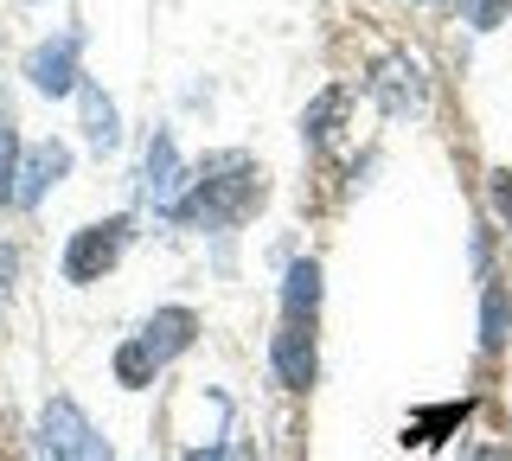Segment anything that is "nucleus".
I'll return each instance as SVG.
<instances>
[{"label": "nucleus", "mask_w": 512, "mask_h": 461, "mask_svg": "<svg viewBox=\"0 0 512 461\" xmlns=\"http://www.w3.org/2000/svg\"><path fill=\"white\" fill-rule=\"evenodd\" d=\"M263 173H256L250 154H212L199 173H192V193L173 205V225H205V231H224V225H244V218L263 205Z\"/></svg>", "instance_id": "1"}, {"label": "nucleus", "mask_w": 512, "mask_h": 461, "mask_svg": "<svg viewBox=\"0 0 512 461\" xmlns=\"http://www.w3.org/2000/svg\"><path fill=\"white\" fill-rule=\"evenodd\" d=\"M39 461H116V449L84 423L71 397H52L39 417Z\"/></svg>", "instance_id": "2"}, {"label": "nucleus", "mask_w": 512, "mask_h": 461, "mask_svg": "<svg viewBox=\"0 0 512 461\" xmlns=\"http://www.w3.org/2000/svg\"><path fill=\"white\" fill-rule=\"evenodd\" d=\"M128 237H135V225H128L122 212L103 218V225H84V231L71 237V250H64V282H103L109 269L122 263Z\"/></svg>", "instance_id": "3"}, {"label": "nucleus", "mask_w": 512, "mask_h": 461, "mask_svg": "<svg viewBox=\"0 0 512 461\" xmlns=\"http://www.w3.org/2000/svg\"><path fill=\"white\" fill-rule=\"evenodd\" d=\"M77 52H84V26H64L58 39L32 45L26 77L45 90V97H64V90H77V84H84V71H77Z\"/></svg>", "instance_id": "4"}, {"label": "nucleus", "mask_w": 512, "mask_h": 461, "mask_svg": "<svg viewBox=\"0 0 512 461\" xmlns=\"http://www.w3.org/2000/svg\"><path fill=\"white\" fill-rule=\"evenodd\" d=\"M269 359H276V378L288 391H308L314 385V372H320V359H314V333L301 327V321H282L276 327V340H269Z\"/></svg>", "instance_id": "5"}, {"label": "nucleus", "mask_w": 512, "mask_h": 461, "mask_svg": "<svg viewBox=\"0 0 512 461\" xmlns=\"http://www.w3.org/2000/svg\"><path fill=\"white\" fill-rule=\"evenodd\" d=\"M71 173V148L64 141H45V148H32L20 161V186H13V205H39L52 186Z\"/></svg>", "instance_id": "6"}, {"label": "nucleus", "mask_w": 512, "mask_h": 461, "mask_svg": "<svg viewBox=\"0 0 512 461\" xmlns=\"http://www.w3.org/2000/svg\"><path fill=\"white\" fill-rule=\"evenodd\" d=\"M141 186H148L154 212H160V218H173V205H180V154H173V135H154V141H148Z\"/></svg>", "instance_id": "7"}, {"label": "nucleus", "mask_w": 512, "mask_h": 461, "mask_svg": "<svg viewBox=\"0 0 512 461\" xmlns=\"http://www.w3.org/2000/svg\"><path fill=\"white\" fill-rule=\"evenodd\" d=\"M192 333H199V314H192V308H160L154 321L141 327V346L167 365L173 353H186V346H192Z\"/></svg>", "instance_id": "8"}, {"label": "nucleus", "mask_w": 512, "mask_h": 461, "mask_svg": "<svg viewBox=\"0 0 512 461\" xmlns=\"http://www.w3.org/2000/svg\"><path fill=\"white\" fill-rule=\"evenodd\" d=\"M314 308H320V263H288V276H282V321H314Z\"/></svg>", "instance_id": "9"}, {"label": "nucleus", "mask_w": 512, "mask_h": 461, "mask_svg": "<svg viewBox=\"0 0 512 461\" xmlns=\"http://www.w3.org/2000/svg\"><path fill=\"white\" fill-rule=\"evenodd\" d=\"M372 97L391 109V116H404V109L423 97V84H416V65L410 58H391V65H378V77H372Z\"/></svg>", "instance_id": "10"}, {"label": "nucleus", "mask_w": 512, "mask_h": 461, "mask_svg": "<svg viewBox=\"0 0 512 461\" xmlns=\"http://www.w3.org/2000/svg\"><path fill=\"white\" fill-rule=\"evenodd\" d=\"M77 97H84V135H90V148H116V141H122L116 103H109L96 84H77Z\"/></svg>", "instance_id": "11"}, {"label": "nucleus", "mask_w": 512, "mask_h": 461, "mask_svg": "<svg viewBox=\"0 0 512 461\" xmlns=\"http://www.w3.org/2000/svg\"><path fill=\"white\" fill-rule=\"evenodd\" d=\"M506 340H512V289L493 282L487 301H480V346H487V353H506Z\"/></svg>", "instance_id": "12"}, {"label": "nucleus", "mask_w": 512, "mask_h": 461, "mask_svg": "<svg viewBox=\"0 0 512 461\" xmlns=\"http://www.w3.org/2000/svg\"><path fill=\"white\" fill-rule=\"evenodd\" d=\"M461 417H468V404H436V410H416V417H410V436H404V442H416V449H429V442H442V429H455Z\"/></svg>", "instance_id": "13"}, {"label": "nucleus", "mask_w": 512, "mask_h": 461, "mask_svg": "<svg viewBox=\"0 0 512 461\" xmlns=\"http://www.w3.org/2000/svg\"><path fill=\"white\" fill-rule=\"evenodd\" d=\"M154 372H160V359L148 353V346H141V333H135V340H122L116 346V378H122V385H154Z\"/></svg>", "instance_id": "14"}, {"label": "nucleus", "mask_w": 512, "mask_h": 461, "mask_svg": "<svg viewBox=\"0 0 512 461\" xmlns=\"http://www.w3.org/2000/svg\"><path fill=\"white\" fill-rule=\"evenodd\" d=\"M13 180H20V129H13V109L0 103V199H13Z\"/></svg>", "instance_id": "15"}, {"label": "nucleus", "mask_w": 512, "mask_h": 461, "mask_svg": "<svg viewBox=\"0 0 512 461\" xmlns=\"http://www.w3.org/2000/svg\"><path fill=\"white\" fill-rule=\"evenodd\" d=\"M340 109H346V90H340V84H333V90H327V97H320V103L308 109V122H301V129H308L314 141H327V135H333V116H340Z\"/></svg>", "instance_id": "16"}, {"label": "nucleus", "mask_w": 512, "mask_h": 461, "mask_svg": "<svg viewBox=\"0 0 512 461\" xmlns=\"http://www.w3.org/2000/svg\"><path fill=\"white\" fill-rule=\"evenodd\" d=\"M506 13H512V0H461V20L480 26V33H487V26H500Z\"/></svg>", "instance_id": "17"}, {"label": "nucleus", "mask_w": 512, "mask_h": 461, "mask_svg": "<svg viewBox=\"0 0 512 461\" xmlns=\"http://www.w3.org/2000/svg\"><path fill=\"white\" fill-rule=\"evenodd\" d=\"M487 205H493V218L512 231V173L500 167V173H487Z\"/></svg>", "instance_id": "18"}, {"label": "nucleus", "mask_w": 512, "mask_h": 461, "mask_svg": "<svg viewBox=\"0 0 512 461\" xmlns=\"http://www.w3.org/2000/svg\"><path fill=\"white\" fill-rule=\"evenodd\" d=\"M7 276H13V250L0 244V301H7Z\"/></svg>", "instance_id": "19"}, {"label": "nucleus", "mask_w": 512, "mask_h": 461, "mask_svg": "<svg viewBox=\"0 0 512 461\" xmlns=\"http://www.w3.org/2000/svg\"><path fill=\"white\" fill-rule=\"evenodd\" d=\"M468 461H512V449H493V442H487V449H474Z\"/></svg>", "instance_id": "20"}, {"label": "nucleus", "mask_w": 512, "mask_h": 461, "mask_svg": "<svg viewBox=\"0 0 512 461\" xmlns=\"http://www.w3.org/2000/svg\"><path fill=\"white\" fill-rule=\"evenodd\" d=\"M186 461H231V455H224V449H192Z\"/></svg>", "instance_id": "21"}]
</instances>
